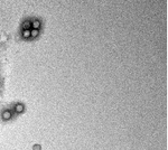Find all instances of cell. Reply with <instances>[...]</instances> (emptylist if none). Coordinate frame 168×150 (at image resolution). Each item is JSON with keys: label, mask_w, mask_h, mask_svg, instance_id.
Masks as SVG:
<instances>
[{"label": "cell", "mask_w": 168, "mask_h": 150, "mask_svg": "<svg viewBox=\"0 0 168 150\" xmlns=\"http://www.w3.org/2000/svg\"><path fill=\"white\" fill-rule=\"evenodd\" d=\"M1 118L4 121H9L13 118V113H11V111H9V110H4V111L1 112Z\"/></svg>", "instance_id": "1"}, {"label": "cell", "mask_w": 168, "mask_h": 150, "mask_svg": "<svg viewBox=\"0 0 168 150\" xmlns=\"http://www.w3.org/2000/svg\"><path fill=\"white\" fill-rule=\"evenodd\" d=\"M14 110L16 113H22V112L25 111V107H24V104H21V103H17L15 107H14Z\"/></svg>", "instance_id": "2"}, {"label": "cell", "mask_w": 168, "mask_h": 150, "mask_svg": "<svg viewBox=\"0 0 168 150\" xmlns=\"http://www.w3.org/2000/svg\"><path fill=\"white\" fill-rule=\"evenodd\" d=\"M32 26H33V29H37L40 27V22H39V20H35V22L32 24Z\"/></svg>", "instance_id": "3"}, {"label": "cell", "mask_w": 168, "mask_h": 150, "mask_svg": "<svg viewBox=\"0 0 168 150\" xmlns=\"http://www.w3.org/2000/svg\"><path fill=\"white\" fill-rule=\"evenodd\" d=\"M30 26H32V24L29 22H25L22 24V28H24V30H29Z\"/></svg>", "instance_id": "4"}, {"label": "cell", "mask_w": 168, "mask_h": 150, "mask_svg": "<svg viewBox=\"0 0 168 150\" xmlns=\"http://www.w3.org/2000/svg\"><path fill=\"white\" fill-rule=\"evenodd\" d=\"M22 37H24V38H29L30 30H24V31H22Z\"/></svg>", "instance_id": "5"}, {"label": "cell", "mask_w": 168, "mask_h": 150, "mask_svg": "<svg viewBox=\"0 0 168 150\" xmlns=\"http://www.w3.org/2000/svg\"><path fill=\"white\" fill-rule=\"evenodd\" d=\"M37 36H38V30L37 29L30 30V37H37Z\"/></svg>", "instance_id": "6"}, {"label": "cell", "mask_w": 168, "mask_h": 150, "mask_svg": "<svg viewBox=\"0 0 168 150\" xmlns=\"http://www.w3.org/2000/svg\"><path fill=\"white\" fill-rule=\"evenodd\" d=\"M4 40H6V37H4V36H1V37H0V42H4Z\"/></svg>", "instance_id": "7"}, {"label": "cell", "mask_w": 168, "mask_h": 150, "mask_svg": "<svg viewBox=\"0 0 168 150\" xmlns=\"http://www.w3.org/2000/svg\"><path fill=\"white\" fill-rule=\"evenodd\" d=\"M34 149H35V150H39V146H35V147H34Z\"/></svg>", "instance_id": "8"}]
</instances>
